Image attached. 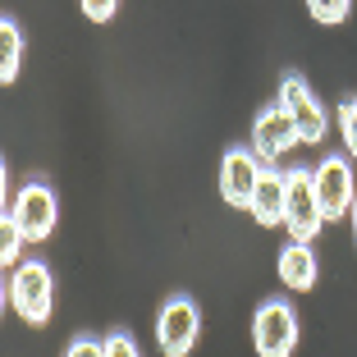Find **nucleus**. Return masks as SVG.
Listing matches in <instances>:
<instances>
[{"instance_id":"1","label":"nucleus","mask_w":357,"mask_h":357,"mask_svg":"<svg viewBox=\"0 0 357 357\" xmlns=\"http://www.w3.org/2000/svg\"><path fill=\"white\" fill-rule=\"evenodd\" d=\"M5 298H10V307L28 321V326H46V321H51V303H55L51 266L46 261H19L10 271Z\"/></svg>"},{"instance_id":"2","label":"nucleus","mask_w":357,"mask_h":357,"mask_svg":"<svg viewBox=\"0 0 357 357\" xmlns=\"http://www.w3.org/2000/svg\"><path fill=\"white\" fill-rule=\"evenodd\" d=\"M5 215L23 229V238H28V243H42V238H51L55 225H60V197H55L51 183L28 178V183L19 188V197L5 206Z\"/></svg>"},{"instance_id":"3","label":"nucleus","mask_w":357,"mask_h":357,"mask_svg":"<svg viewBox=\"0 0 357 357\" xmlns=\"http://www.w3.org/2000/svg\"><path fill=\"white\" fill-rule=\"evenodd\" d=\"M284 178H289L284 229L294 234L298 243H312L316 234H321V225H326V211H321V197H316V178H312V169H303V165L284 169Z\"/></svg>"},{"instance_id":"4","label":"nucleus","mask_w":357,"mask_h":357,"mask_svg":"<svg viewBox=\"0 0 357 357\" xmlns=\"http://www.w3.org/2000/svg\"><path fill=\"white\" fill-rule=\"evenodd\" d=\"M197 335H202V312L188 294H174L156 316V344L165 357H183L197 348Z\"/></svg>"},{"instance_id":"5","label":"nucleus","mask_w":357,"mask_h":357,"mask_svg":"<svg viewBox=\"0 0 357 357\" xmlns=\"http://www.w3.org/2000/svg\"><path fill=\"white\" fill-rule=\"evenodd\" d=\"M252 344L261 357H289L298 348V316L284 298H271V303L257 307L252 316Z\"/></svg>"},{"instance_id":"6","label":"nucleus","mask_w":357,"mask_h":357,"mask_svg":"<svg viewBox=\"0 0 357 357\" xmlns=\"http://www.w3.org/2000/svg\"><path fill=\"white\" fill-rule=\"evenodd\" d=\"M280 105L289 110V115H294L298 137H303V142H321V137L330 133L326 105L312 96V87H307L303 74H284V83H280Z\"/></svg>"},{"instance_id":"7","label":"nucleus","mask_w":357,"mask_h":357,"mask_svg":"<svg viewBox=\"0 0 357 357\" xmlns=\"http://www.w3.org/2000/svg\"><path fill=\"white\" fill-rule=\"evenodd\" d=\"M316 178V197H321V211H326V220H344L348 211L357 202V178H353V165L344 156H326L321 165L312 169Z\"/></svg>"},{"instance_id":"8","label":"nucleus","mask_w":357,"mask_h":357,"mask_svg":"<svg viewBox=\"0 0 357 357\" xmlns=\"http://www.w3.org/2000/svg\"><path fill=\"white\" fill-rule=\"evenodd\" d=\"M261 169H266V160L257 156L252 147H229L225 160H220V197L229 202V206L248 211L257 183H261Z\"/></svg>"},{"instance_id":"9","label":"nucleus","mask_w":357,"mask_h":357,"mask_svg":"<svg viewBox=\"0 0 357 357\" xmlns=\"http://www.w3.org/2000/svg\"><path fill=\"white\" fill-rule=\"evenodd\" d=\"M298 142H303V137H298V124H294V115H289L284 105H266L261 115L252 119V151L266 160V165L284 160Z\"/></svg>"},{"instance_id":"10","label":"nucleus","mask_w":357,"mask_h":357,"mask_svg":"<svg viewBox=\"0 0 357 357\" xmlns=\"http://www.w3.org/2000/svg\"><path fill=\"white\" fill-rule=\"evenodd\" d=\"M284 202H289V178H284V169L266 165L261 169V183H257L252 192V220L261 225V229H275V225H284Z\"/></svg>"},{"instance_id":"11","label":"nucleus","mask_w":357,"mask_h":357,"mask_svg":"<svg viewBox=\"0 0 357 357\" xmlns=\"http://www.w3.org/2000/svg\"><path fill=\"white\" fill-rule=\"evenodd\" d=\"M280 280L284 289H294V294H307L316 284V257H312V243H289L280 252Z\"/></svg>"},{"instance_id":"12","label":"nucleus","mask_w":357,"mask_h":357,"mask_svg":"<svg viewBox=\"0 0 357 357\" xmlns=\"http://www.w3.org/2000/svg\"><path fill=\"white\" fill-rule=\"evenodd\" d=\"M19 69H23V32L14 19H0V83L14 87Z\"/></svg>"},{"instance_id":"13","label":"nucleus","mask_w":357,"mask_h":357,"mask_svg":"<svg viewBox=\"0 0 357 357\" xmlns=\"http://www.w3.org/2000/svg\"><path fill=\"white\" fill-rule=\"evenodd\" d=\"M348 10H353V0H307V14L316 23H344Z\"/></svg>"},{"instance_id":"14","label":"nucleus","mask_w":357,"mask_h":357,"mask_svg":"<svg viewBox=\"0 0 357 357\" xmlns=\"http://www.w3.org/2000/svg\"><path fill=\"white\" fill-rule=\"evenodd\" d=\"M0 238H5V248H0V261H5V271H14V266H19V252H23V229L19 225L10 220V215H5V229H0Z\"/></svg>"},{"instance_id":"15","label":"nucleus","mask_w":357,"mask_h":357,"mask_svg":"<svg viewBox=\"0 0 357 357\" xmlns=\"http://www.w3.org/2000/svg\"><path fill=\"white\" fill-rule=\"evenodd\" d=\"M339 128H344V147H348V156L357 160V96L339 105Z\"/></svg>"},{"instance_id":"16","label":"nucleus","mask_w":357,"mask_h":357,"mask_svg":"<svg viewBox=\"0 0 357 357\" xmlns=\"http://www.w3.org/2000/svg\"><path fill=\"white\" fill-rule=\"evenodd\" d=\"M78 5H83V14L92 23H110V19H115V10H119V0H78Z\"/></svg>"},{"instance_id":"17","label":"nucleus","mask_w":357,"mask_h":357,"mask_svg":"<svg viewBox=\"0 0 357 357\" xmlns=\"http://www.w3.org/2000/svg\"><path fill=\"white\" fill-rule=\"evenodd\" d=\"M105 357H137V344L128 330H115V335L105 339Z\"/></svg>"},{"instance_id":"18","label":"nucleus","mask_w":357,"mask_h":357,"mask_svg":"<svg viewBox=\"0 0 357 357\" xmlns=\"http://www.w3.org/2000/svg\"><path fill=\"white\" fill-rule=\"evenodd\" d=\"M64 353H69V357H83V353H105V339H74V344H69V348H64Z\"/></svg>"},{"instance_id":"19","label":"nucleus","mask_w":357,"mask_h":357,"mask_svg":"<svg viewBox=\"0 0 357 357\" xmlns=\"http://www.w3.org/2000/svg\"><path fill=\"white\" fill-rule=\"evenodd\" d=\"M348 220H353V238H357V202H353V211H348Z\"/></svg>"}]
</instances>
